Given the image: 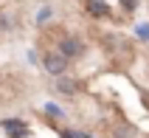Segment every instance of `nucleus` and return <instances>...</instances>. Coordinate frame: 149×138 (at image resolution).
I'll list each match as a JSON object with an SVG mask.
<instances>
[{
  "instance_id": "6",
  "label": "nucleus",
  "mask_w": 149,
  "mask_h": 138,
  "mask_svg": "<svg viewBox=\"0 0 149 138\" xmlns=\"http://www.w3.org/2000/svg\"><path fill=\"white\" fill-rule=\"evenodd\" d=\"M51 20V6H42L40 11H37V25H45Z\"/></svg>"
},
{
  "instance_id": "1",
  "label": "nucleus",
  "mask_w": 149,
  "mask_h": 138,
  "mask_svg": "<svg viewBox=\"0 0 149 138\" xmlns=\"http://www.w3.org/2000/svg\"><path fill=\"white\" fill-rule=\"evenodd\" d=\"M42 68L48 73H54V76H62V73L68 71V59L59 54V51H51V54H45L42 57Z\"/></svg>"
},
{
  "instance_id": "3",
  "label": "nucleus",
  "mask_w": 149,
  "mask_h": 138,
  "mask_svg": "<svg viewBox=\"0 0 149 138\" xmlns=\"http://www.w3.org/2000/svg\"><path fill=\"white\" fill-rule=\"evenodd\" d=\"M3 127H6V132H8V135H14V138L28 135V127H25L23 121H17V118H6V121H3Z\"/></svg>"
},
{
  "instance_id": "7",
  "label": "nucleus",
  "mask_w": 149,
  "mask_h": 138,
  "mask_svg": "<svg viewBox=\"0 0 149 138\" xmlns=\"http://www.w3.org/2000/svg\"><path fill=\"white\" fill-rule=\"evenodd\" d=\"M45 113L54 116V118H65V113H62V110H59V104H54V102H48V104H45Z\"/></svg>"
},
{
  "instance_id": "5",
  "label": "nucleus",
  "mask_w": 149,
  "mask_h": 138,
  "mask_svg": "<svg viewBox=\"0 0 149 138\" xmlns=\"http://www.w3.org/2000/svg\"><path fill=\"white\" fill-rule=\"evenodd\" d=\"M56 90H59V93H65V96H73L79 88H76L73 79H59V82H56Z\"/></svg>"
},
{
  "instance_id": "4",
  "label": "nucleus",
  "mask_w": 149,
  "mask_h": 138,
  "mask_svg": "<svg viewBox=\"0 0 149 138\" xmlns=\"http://www.w3.org/2000/svg\"><path fill=\"white\" fill-rule=\"evenodd\" d=\"M87 8H90V14H96V17H110V8L104 6V3H99V0H87Z\"/></svg>"
},
{
  "instance_id": "8",
  "label": "nucleus",
  "mask_w": 149,
  "mask_h": 138,
  "mask_svg": "<svg viewBox=\"0 0 149 138\" xmlns=\"http://www.w3.org/2000/svg\"><path fill=\"white\" fill-rule=\"evenodd\" d=\"M138 37H143V40H149V25H138Z\"/></svg>"
},
{
  "instance_id": "2",
  "label": "nucleus",
  "mask_w": 149,
  "mask_h": 138,
  "mask_svg": "<svg viewBox=\"0 0 149 138\" xmlns=\"http://www.w3.org/2000/svg\"><path fill=\"white\" fill-rule=\"evenodd\" d=\"M59 54H62L65 59L82 57V54H84V45H82V40H79V37H65V40H62V45H59Z\"/></svg>"
},
{
  "instance_id": "9",
  "label": "nucleus",
  "mask_w": 149,
  "mask_h": 138,
  "mask_svg": "<svg viewBox=\"0 0 149 138\" xmlns=\"http://www.w3.org/2000/svg\"><path fill=\"white\" fill-rule=\"evenodd\" d=\"M62 138H84V135H79V132H70V130H65V132H62Z\"/></svg>"
}]
</instances>
